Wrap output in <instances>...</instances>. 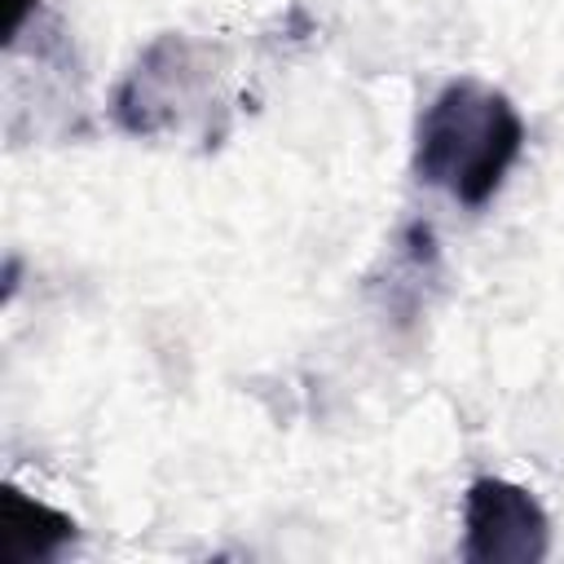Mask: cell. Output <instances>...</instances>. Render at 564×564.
<instances>
[{"label": "cell", "instance_id": "cell-1", "mask_svg": "<svg viewBox=\"0 0 564 564\" xmlns=\"http://www.w3.org/2000/svg\"><path fill=\"white\" fill-rule=\"evenodd\" d=\"M524 150V119L480 79L445 84L414 128V176L463 207H485Z\"/></svg>", "mask_w": 564, "mask_h": 564}, {"label": "cell", "instance_id": "cell-2", "mask_svg": "<svg viewBox=\"0 0 564 564\" xmlns=\"http://www.w3.org/2000/svg\"><path fill=\"white\" fill-rule=\"evenodd\" d=\"M463 560L471 564H538L551 551L542 502L511 480L480 476L463 498Z\"/></svg>", "mask_w": 564, "mask_h": 564}, {"label": "cell", "instance_id": "cell-3", "mask_svg": "<svg viewBox=\"0 0 564 564\" xmlns=\"http://www.w3.org/2000/svg\"><path fill=\"white\" fill-rule=\"evenodd\" d=\"M79 538L75 520L31 502L18 489H4V529H0V564H44L57 560Z\"/></svg>", "mask_w": 564, "mask_h": 564}, {"label": "cell", "instance_id": "cell-4", "mask_svg": "<svg viewBox=\"0 0 564 564\" xmlns=\"http://www.w3.org/2000/svg\"><path fill=\"white\" fill-rule=\"evenodd\" d=\"M35 13V0H9V18H4V44H13L22 35V26L31 22Z\"/></svg>", "mask_w": 564, "mask_h": 564}]
</instances>
